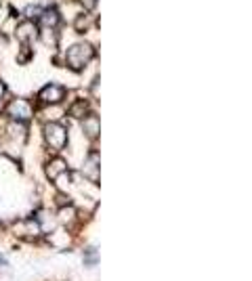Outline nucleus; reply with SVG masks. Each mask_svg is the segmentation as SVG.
<instances>
[{
  "mask_svg": "<svg viewBox=\"0 0 252 281\" xmlns=\"http://www.w3.org/2000/svg\"><path fill=\"white\" fill-rule=\"evenodd\" d=\"M40 13H42V7H38V5L28 7V17H38Z\"/></svg>",
  "mask_w": 252,
  "mask_h": 281,
  "instance_id": "nucleus-12",
  "label": "nucleus"
},
{
  "mask_svg": "<svg viewBox=\"0 0 252 281\" xmlns=\"http://www.w3.org/2000/svg\"><path fill=\"white\" fill-rule=\"evenodd\" d=\"M74 28H76V32H87L91 28V17L89 15H78Z\"/></svg>",
  "mask_w": 252,
  "mask_h": 281,
  "instance_id": "nucleus-11",
  "label": "nucleus"
},
{
  "mask_svg": "<svg viewBox=\"0 0 252 281\" xmlns=\"http://www.w3.org/2000/svg\"><path fill=\"white\" fill-rule=\"evenodd\" d=\"M84 174H87L89 179H95V181H99V156L97 154H93L87 162V166H84Z\"/></svg>",
  "mask_w": 252,
  "mask_h": 281,
  "instance_id": "nucleus-8",
  "label": "nucleus"
},
{
  "mask_svg": "<svg viewBox=\"0 0 252 281\" xmlns=\"http://www.w3.org/2000/svg\"><path fill=\"white\" fill-rule=\"evenodd\" d=\"M15 34H17V38L21 42H32V40L38 38V28H36L34 21H23V23L17 26Z\"/></svg>",
  "mask_w": 252,
  "mask_h": 281,
  "instance_id": "nucleus-6",
  "label": "nucleus"
},
{
  "mask_svg": "<svg viewBox=\"0 0 252 281\" xmlns=\"http://www.w3.org/2000/svg\"><path fill=\"white\" fill-rule=\"evenodd\" d=\"M44 138L53 149H63L67 145V130L59 122H49L44 126Z\"/></svg>",
  "mask_w": 252,
  "mask_h": 281,
  "instance_id": "nucleus-2",
  "label": "nucleus"
},
{
  "mask_svg": "<svg viewBox=\"0 0 252 281\" xmlns=\"http://www.w3.org/2000/svg\"><path fill=\"white\" fill-rule=\"evenodd\" d=\"M84 132H87L91 138L93 136H99V118H97V115H87V118H84Z\"/></svg>",
  "mask_w": 252,
  "mask_h": 281,
  "instance_id": "nucleus-9",
  "label": "nucleus"
},
{
  "mask_svg": "<svg viewBox=\"0 0 252 281\" xmlns=\"http://www.w3.org/2000/svg\"><path fill=\"white\" fill-rule=\"evenodd\" d=\"M80 3L84 5V9H95V5H97V0H80Z\"/></svg>",
  "mask_w": 252,
  "mask_h": 281,
  "instance_id": "nucleus-13",
  "label": "nucleus"
},
{
  "mask_svg": "<svg viewBox=\"0 0 252 281\" xmlns=\"http://www.w3.org/2000/svg\"><path fill=\"white\" fill-rule=\"evenodd\" d=\"M46 177H49L51 181H57L59 177H63V174H67V164L65 160L61 158H53L49 164H46Z\"/></svg>",
  "mask_w": 252,
  "mask_h": 281,
  "instance_id": "nucleus-7",
  "label": "nucleus"
},
{
  "mask_svg": "<svg viewBox=\"0 0 252 281\" xmlns=\"http://www.w3.org/2000/svg\"><path fill=\"white\" fill-rule=\"evenodd\" d=\"M93 53L95 51H93L91 44L78 42L67 51V65L74 69V72H80V69H84V65L93 59Z\"/></svg>",
  "mask_w": 252,
  "mask_h": 281,
  "instance_id": "nucleus-1",
  "label": "nucleus"
},
{
  "mask_svg": "<svg viewBox=\"0 0 252 281\" xmlns=\"http://www.w3.org/2000/svg\"><path fill=\"white\" fill-rule=\"evenodd\" d=\"M7 113H9V118H13L17 122H26L32 118V107H30V103L26 99H15V101H11L9 103V107H7Z\"/></svg>",
  "mask_w": 252,
  "mask_h": 281,
  "instance_id": "nucleus-3",
  "label": "nucleus"
},
{
  "mask_svg": "<svg viewBox=\"0 0 252 281\" xmlns=\"http://www.w3.org/2000/svg\"><path fill=\"white\" fill-rule=\"evenodd\" d=\"M69 113L74 115V118H87V115L91 113L89 103H87V101H76V103L69 107Z\"/></svg>",
  "mask_w": 252,
  "mask_h": 281,
  "instance_id": "nucleus-10",
  "label": "nucleus"
},
{
  "mask_svg": "<svg viewBox=\"0 0 252 281\" xmlns=\"http://www.w3.org/2000/svg\"><path fill=\"white\" fill-rule=\"evenodd\" d=\"M38 21L42 23L44 30H57L59 23H61V15L55 7H49V9H42V13L38 15Z\"/></svg>",
  "mask_w": 252,
  "mask_h": 281,
  "instance_id": "nucleus-4",
  "label": "nucleus"
},
{
  "mask_svg": "<svg viewBox=\"0 0 252 281\" xmlns=\"http://www.w3.org/2000/svg\"><path fill=\"white\" fill-rule=\"evenodd\" d=\"M63 97H65V90L59 86V84H46V86L42 88V92H40V101H42V103H49V105L59 103Z\"/></svg>",
  "mask_w": 252,
  "mask_h": 281,
  "instance_id": "nucleus-5",
  "label": "nucleus"
}]
</instances>
